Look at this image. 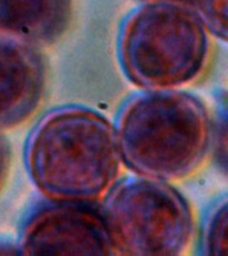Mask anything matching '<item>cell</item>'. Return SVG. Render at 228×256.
<instances>
[{
  "instance_id": "1",
  "label": "cell",
  "mask_w": 228,
  "mask_h": 256,
  "mask_svg": "<svg viewBox=\"0 0 228 256\" xmlns=\"http://www.w3.org/2000/svg\"><path fill=\"white\" fill-rule=\"evenodd\" d=\"M24 166L46 199L100 203L120 175L115 126L94 108H54L28 134Z\"/></svg>"
},
{
  "instance_id": "7",
  "label": "cell",
  "mask_w": 228,
  "mask_h": 256,
  "mask_svg": "<svg viewBox=\"0 0 228 256\" xmlns=\"http://www.w3.org/2000/svg\"><path fill=\"white\" fill-rule=\"evenodd\" d=\"M71 16L72 0H0V35L48 46L64 35Z\"/></svg>"
},
{
  "instance_id": "8",
  "label": "cell",
  "mask_w": 228,
  "mask_h": 256,
  "mask_svg": "<svg viewBox=\"0 0 228 256\" xmlns=\"http://www.w3.org/2000/svg\"><path fill=\"white\" fill-rule=\"evenodd\" d=\"M227 196H219L207 210L200 228L199 247L202 255L220 256L227 252L228 208Z\"/></svg>"
},
{
  "instance_id": "4",
  "label": "cell",
  "mask_w": 228,
  "mask_h": 256,
  "mask_svg": "<svg viewBox=\"0 0 228 256\" xmlns=\"http://www.w3.org/2000/svg\"><path fill=\"white\" fill-rule=\"evenodd\" d=\"M100 206L116 255L176 256L191 246L194 214L171 182L124 178L112 186Z\"/></svg>"
},
{
  "instance_id": "11",
  "label": "cell",
  "mask_w": 228,
  "mask_h": 256,
  "mask_svg": "<svg viewBox=\"0 0 228 256\" xmlns=\"http://www.w3.org/2000/svg\"><path fill=\"white\" fill-rule=\"evenodd\" d=\"M11 164V151L7 139L0 132V190L3 187L4 182L7 179L8 171Z\"/></svg>"
},
{
  "instance_id": "2",
  "label": "cell",
  "mask_w": 228,
  "mask_h": 256,
  "mask_svg": "<svg viewBox=\"0 0 228 256\" xmlns=\"http://www.w3.org/2000/svg\"><path fill=\"white\" fill-rule=\"evenodd\" d=\"M114 126L122 164L134 175L186 179L210 152L211 116L183 90H143L122 106Z\"/></svg>"
},
{
  "instance_id": "9",
  "label": "cell",
  "mask_w": 228,
  "mask_h": 256,
  "mask_svg": "<svg viewBox=\"0 0 228 256\" xmlns=\"http://www.w3.org/2000/svg\"><path fill=\"white\" fill-rule=\"evenodd\" d=\"M190 7L211 35L222 42L227 40V0H191Z\"/></svg>"
},
{
  "instance_id": "12",
  "label": "cell",
  "mask_w": 228,
  "mask_h": 256,
  "mask_svg": "<svg viewBox=\"0 0 228 256\" xmlns=\"http://www.w3.org/2000/svg\"><path fill=\"white\" fill-rule=\"evenodd\" d=\"M0 255H22L18 240L0 239Z\"/></svg>"
},
{
  "instance_id": "13",
  "label": "cell",
  "mask_w": 228,
  "mask_h": 256,
  "mask_svg": "<svg viewBox=\"0 0 228 256\" xmlns=\"http://www.w3.org/2000/svg\"><path fill=\"white\" fill-rule=\"evenodd\" d=\"M143 2H171V3H182L190 6L191 0H143Z\"/></svg>"
},
{
  "instance_id": "6",
  "label": "cell",
  "mask_w": 228,
  "mask_h": 256,
  "mask_svg": "<svg viewBox=\"0 0 228 256\" xmlns=\"http://www.w3.org/2000/svg\"><path fill=\"white\" fill-rule=\"evenodd\" d=\"M44 88L46 64L39 47L0 35V132L27 122Z\"/></svg>"
},
{
  "instance_id": "3",
  "label": "cell",
  "mask_w": 228,
  "mask_h": 256,
  "mask_svg": "<svg viewBox=\"0 0 228 256\" xmlns=\"http://www.w3.org/2000/svg\"><path fill=\"white\" fill-rule=\"evenodd\" d=\"M210 32L190 6L143 2L120 26L118 59L140 90H182L207 67Z\"/></svg>"
},
{
  "instance_id": "10",
  "label": "cell",
  "mask_w": 228,
  "mask_h": 256,
  "mask_svg": "<svg viewBox=\"0 0 228 256\" xmlns=\"http://www.w3.org/2000/svg\"><path fill=\"white\" fill-rule=\"evenodd\" d=\"M226 99L222 96V103L218 104V111L214 120L211 119V142L210 150L215 156L216 164L220 171L226 174L227 164V110Z\"/></svg>"
},
{
  "instance_id": "5",
  "label": "cell",
  "mask_w": 228,
  "mask_h": 256,
  "mask_svg": "<svg viewBox=\"0 0 228 256\" xmlns=\"http://www.w3.org/2000/svg\"><path fill=\"white\" fill-rule=\"evenodd\" d=\"M22 255H116L99 202L46 199L26 214Z\"/></svg>"
}]
</instances>
